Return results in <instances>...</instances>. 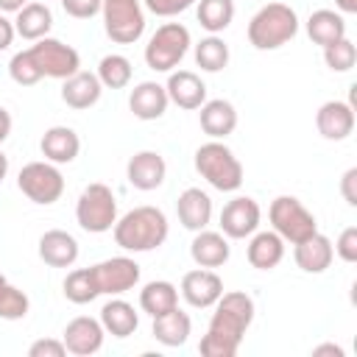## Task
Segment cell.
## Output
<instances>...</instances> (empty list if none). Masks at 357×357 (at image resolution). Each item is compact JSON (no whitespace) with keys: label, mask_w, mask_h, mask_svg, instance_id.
I'll list each match as a JSON object with an SVG mask.
<instances>
[{"label":"cell","mask_w":357,"mask_h":357,"mask_svg":"<svg viewBox=\"0 0 357 357\" xmlns=\"http://www.w3.org/2000/svg\"><path fill=\"white\" fill-rule=\"evenodd\" d=\"M64 296L73 304H89V301H95L100 293H98L92 268H75V271H70L67 279H64Z\"/></svg>","instance_id":"obj_35"},{"label":"cell","mask_w":357,"mask_h":357,"mask_svg":"<svg viewBox=\"0 0 357 357\" xmlns=\"http://www.w3.org/2000/svg\"><path fill=\"white\" fill-rule=\"evenodd\" d=\"M354 184H357V167H349L343 173V178H340V192H343V198H346L349 206H357V190H354Z\"/></svg>","instance_id":"obj_43"},{"label":"cell","mask_w":357,"mask_h":357,"mask_svg":"<svg viewBox=\"0 0 357 357\" xmlns=\"http://www.w3.org/2000/svg\"><path fill=\"white\" fill-rule=\"evenodd\" d=\"M139 307H142V312H148L151 318H156V315L178 307V287L173 282H165V279L148 282L139 290Z\"/></svg>","instance_id":"obj_31"},{"label":"cell","mask_w":357,"mask_h":357,"mask_svg":"<svg viewBox=\"0 0 357 357\" xmlns=\"http://www.w3.org/2000/svg\"><path fill=\"white\" fill-rule=\"evenodd\" d=\"M298 33V14L287 3H265L248 22V42L257 50H276Z\"/></svg>","instance_id":"obj_3"},{"label":"cell","mask_w":357,"mask_h":357,"mask_svg":"<svg viewBox=\"0 0 357 357\" xmlns=\"http://www.w3.org/2000/svg\"><path fill=\"white\" fill-rule=\"evenodd\" d=\"M324 61H326V67H329L332 73H349V70L354 67V61H357V47H354V42H351L349 36H343V39H337L335 45H326V47H324Z\"/></svg>","instance_id":"obj_36"},{"label":"cell","mask_w":357,"mask_h":357,"mask_svg":"<svg viewBox=\"0 0 357 357\" xmlns=\"http://www.w3.org/2000/svg\"><path fill=\"white\" fill-rule=\"evenodd\" d=\"M25 3H31V0H0V11L3 14H17Z\"/></svg>","instance_id":"obj_46"},{"label":"cell","mask_w":357,"mask_h":357,"mask_svg":"<svg viewBox=\"0 0 357 357\" xmlns=\"http://www.w3.org/2000/svg\"><path fill=\"white\" fill-rule=\"evenodd\" d=\"M8 75H11V81L20 84V86H33V84H39V81L45 78L42 70L36 67L31 50H20V53L11 56V61H8Z\"/></svg>","instance_id":"obj_37"},{"label":"cell","mask_w":357,"mask_h":357,"mask_svg":"<svg viewBox=\"0 0 357 357\" xmlns=\"http://www.w3.org/2000/svg\"><path fill=\"white\" fill-rule=\"evenodd\" d=\"M28 310H31L28 296L20 287H14V284L6 282L0 287V318L3 321H20V318L28 315Z\"/></svg>","instance_id":"obj_38"},{"label":"cell","mask_w":357,"mask_h":357,"mask_svg":"<svg viewBox=\"0 0 357 357\" xmlns=\"http://www.w3.org/2000/svg\"><path fill=\"white\" fill-rule=\"evenodd\" d=\"M192 56H195V64H198L204 73H220V70L229 64V45H226L218 33H209V36H204V39L195 45Z\"/></svg>","instance_id":"obj_33"},{"label":"cell","mask_w":357,"mask_h":357,"mask_svg":"<svg viewBox=\"0 0 357 357\" xmlns=\"http://www.w3.org/2000/svg\"><path fill=\"white\" fill-rule=\"evenodd\" d=\"M340 14H357V0H335Z\"/></svg>","instance_id":"obj_48"},{"label":"cell","mask_w":357,"mask_h":357,"mask_svg":"<svg viewBox=\"0 0 357 357\" xmlns=\"http://www.w3.org/2000/svg\"><path fill=\"white\" fill-rule=\"evenodd\" d=\"M312 354H335V357H343V349L335 346V343H324V346H315Z\"/></svg>","instance_id":"obj_47"},{"label":"cell","mask_w":357,"mask_h":357,"mask_svg":"<svg viewBox=\"0 0 357 357\" xmlns=\"http://www.w3.org/2000/svg\"><path fill=\"white\" fill-rule=\"evenodd\" d=\"M190 332H192V321L178 307H173V310H167V312L153 318V337L162 346H184Z\"/></svg>","instance_id":"obj_30"},{"label":"cell","mask_w":357,"mask_h":357,"mask_svg":"<svg viewBox=\"0 0 357 357\" xmlns=\"http://www.w3.org/2000/svg\"><path fill=\"white\" fill-rule=\"evenodd\" d=\"M195 17L201 22L204 31L209 33H220L231 25L234 20V0H195Z\"/></svg>","instance_id":"obj_32"},{"label":"cell","mask_w":357,"mask_h":357,"mask_svg":"<svg viewBox=\"0 0 357 357\" xmlns=\"http://www.w3.org/2000/svg\"><path fill=\"white\" fill-rule=\"evenodd\" d=\"M198 120H201V131L212 139H226L234 128H237V109L223 100V98H215V100H204L198 106Z\"/></svg>","instance_id":"obj_22"},{"label":"cell","mask_w":357,"mask_h":357,"mask_svg":"<svg viewBox=\"0 0 357 357\" xmlns=\"http://www.w3.org/2000/svg\"><path fill=\"white\" fill-rule=\"evenodd\" d=\"M100 92H103V84L98 81L95 73H86V70H78L75 75L64 78V84H61V100L78 112L95 106L100 100Z\"/></svg>","instance_id":"obj_25"},{"label":"cell","mask_w":357,"mask_h":357,"mask_svg":"<svg viewBox=\"0 0 357 357\" xmlns=\"http://www.w3.org/2000/svg\"><path fill=\"white\" fill-rule=\"evenodd\" d=\"M318 134L329 142H340L354 131V106L351 100H326L315 112Z\"/></svg>","instance_id":"obj_16"},{"label":"cell","mask_w":357,"mask_h":357,"mask_svg":"<svg viewBox=\"0 0 357 357\" xmlns=\"http://www.w3.org/2000/svg\"><path fill=\"white\" fill-rule=\"evenodd\" d=\"M268 220L273 226V231L284 240V243H298L310 234L318 231L315 215L296 198V195H279L271 201L268 206Z\"/></svg>","instance_id":"obj_7"},{"label":"cell","mask_w":357,"mask_h":357,"mask_svg":"<svg viewBox=\"0 0 357 357\" xmlns=\"http://www.w3.org/2000/svg\"><path fill=\"white\" fill-rule=\"evenodd\" d=\"M293 245H296L293 248V259L304 273H324L335 259L332 240L326 234H321V231H315V234H310V237H304V240H298Z\"/></svg>","instance_id":"obj_17"},{"label":"cell","mask_w":357,"mask_h":357,"mask_svg":"<svg viewBox=\"0 0 357 357\" xmlns=\"http://www.w3.org/2000/svg\"><path fill=\"white\" fill-rule=\"evenodd\" d=\"M220 293H223V279L212 268H195L181 276V298L195 310L215 307Z\"/></svg>","instance_id":"obj_13"},{"label":"cell","mask_w":357,"mask_h":357,"mask_svg":"<svg viewBox=\"0 0 357 357\" xmlns=\"http://www.w3.org/2000/svg\"><path fill=\"white\" fill-rule=\"evenodd\" d=\"M14 36H17V31H14V22H11V20H8V17L0 11V53L11 47Z\"/></svg>","instance_id":"obj_44"},{"label":"cell","mask_w":357,"mask_h":357,"mask_svg":"<svg viewBox=\"0 0 357 357\" xmlns=\"http://www.w3.org/2000/svg\"><path fill=\"white\" fill-rule=\"evenodd\" d=\"M103 31L114 45H134L145 33V8L139 0H103Z\"/></svg>","instance_id":"obj_8"},{"label":"cell","mask_w":357,"mask_h":357,"mask_svg":"<svg viewBox=\"0 0 357 357\" xmlns=\"http://www.w3.org/2000/svg\"><path fill=\"white\" fill-rule=\"evenodd\" d=\"M165 176H167V165H165V156L159 151H139L126 165L128 184L134 190H142V192H151V190L162 187Z\"/></svg>","instance_id":"obj_15"},{"label":"cell","mask_w":357,"mask_h":357,"mask_svg":"<svg viewBox=\"0 0 357 357\" xmlns=\"http://www.w3.org/2000/svg\"><path fill=\"white\" fill-rule=\"evenodd\" d=\"M229 237L223 231H209V229H201L195 231L192 243H190V257L198 268H220L229 262Z\"/></svg>","instance_id":"obj_19"},{"label":"cell","mask_w":357,"mask_h":357,"mask_svg":"<svg viewBox=\"0 0 357 357\" xmlns=\"http://www.w3.org/2000/svg\"><path fill=\"white\" fill-rule=\"evenodd\" d=\"M259 220H262V209L248 195H237V198H231L220 209V231L229 240H245V237H251L259 229Z\"/></svg>","instance_id":"obj_12"},{"label":"cell","mask_w":357,"mask_h":357,"mask_svg":"<svg viewBox=\"0 0 357 357\" xmlns=\"http://www.w3.org/2000/svg\"><path fill=\"white\" fill-rule=\"evenodd\" d=\"M103 324L98 318H89V315H78L73 318L67 326H64V346L70 354H78V357H89V354H98L103 349Z\"/></svg>","instance_id":"obj_14"},{"label":"cell","mask_w":357,"mask_h":357,"mask_svg":"<svg viewBox=\"0 0 357 357\" xmlns=\"http://www.w3.org/2000/svg\"><path fill=\"white\" fill-rule=\"evenodd\" d=\"M64 354H67L64 340H53V337H42L28 349V357H64Z\"/></svg>","instance_id":"obj_42"},{"label":"cell","mask_w":357,"mask_h":357,"mask_svg":"<svg viewBox=\"0 0 357 357\" xmlns=\"http://www.w3.org/2000/svg\"><path fill=\"white\" fill-rule=\"evenodd\" d=\"M251 321H254V298L248 293L240 290L220 293V298L215 301L209 329L198 343V351L204 357H234Z\"/></svg>","instance_id":"obj_1"},{"label":"cell","mask_w":357,"mask_h":357,"mask_svg":"<svg viewBox=\"0 0 357 357\" xmlns=\"http://www.w3.org/2000/svg\"><path fill=\"white\" fill-rule=\"evenodd\" d=\"M178 223L190 231H201L212 220V198L201 187H187L176 201Z\"/></svg>","instance_id":"obj_20"},{"label":"cell","mask_w":357,"mask_h":357,"mask_svg":"<svg viewBox=\"0 0 357 357\" xmlns=\"http://www.w3.org/2000/svg\"><path fill=\"white\" fill-rule=\"evenodd\" d=\"M75 220L89 234L112 231V226L117 223V198H114V192L100 181L86 184L81 190L78 201H75Z\"/></svg>","instance_id":"obj_5"},{"label":"cell","mask_w":357,"mask_h":357,"mask_svg":"<svg viewBox=\"0 0 357 357\" xmlns=\"http://www.w3.org/2000/svg\"><path fill=\"white\" fill-rule=\"evenodd\" d=\"M195 170L220 192H234L243 187V165L220 139H209L195 151Z\"/></svg>","instance_id":"obj_4"},{"label":"cell","mask_w":357,"mask_h":357,"mask_svg":"<svg viewBox=\"0 0 357 357\" xmlns=\"http://www.w3.org/2000/svg\"><path fill=\"white\" fill-rule=\"evenodd\" d=\"M3 284H6V276H3V273H0V287H3Z\"/></svg>","instance_id":"obj_50"},{"label":"cell","mask_w":357,"mask_h":357,"mask_svg":"<svg viewBox=\"0 0 357 357\" xmlns=\"http://www.w3.org/2000/svg\"><path fill=\"white\" fill-rule=\"evenodd\" d=\"M6 173H8V156L0 151V181L6 178Z\"/></svg>","instance_id":"obj_49"},{"label":"cell","mask_w":357,"mask_h":357,"mask_svg":"<svg viewBox=\"0 0 357 357\" xmlns=\"http://www.w3.org/2000/svg\"><path fill=\"white\" fill-rule=\"evenodd\" d=\"M167 103H170L167 89L156 81H142L128 95V109L139 120H159L167 112Z\"/></svg>","instance_id":"obj_23"},{"label":"cell","mask_w":357,"mask_h":357,"mask_svg":"<svg viewBox=\"0 0 357 357\" xmlns=\"http://www.w3.org/2000/svg\"><path fill=\"white\" fill-rule=\"evenodd\" d=\"M39 259L50 268H70L78 259V240L64 229H50L39 237Z\"/></svg>","instance_id":"obj_21"},{"label":"cell","mask_w":357,"mask_h":357,"mask_svg":"<svg viewBox=\"0 0 357 357\" xmlns=\"http://www.w3.org/2000/svg\"><path fill=\"white\" fill-rule=\"evenodd\" d=\"M50 28H53V14L45 3H25L14 17L17 36H22L28 42H36V39L47 36Z\"/></svg>","instance_id":"obj_28"},{"label":"cell","mask_w":357,"mask_h":357,"mask_svg":"<svg viewBox=\"0 0 357 357\" xmlns=\"http://www.w3.org/2000/svg\"><path fill=\"white\" fill-rule=\"evenodd\" d=\"M245 257H248L251 268H257V271H271V268H276V265L282 262V257H284V240H282L273 229H268V231H254L251 240H248Z\"/></svg>","instance_id":"obj_26"},{"label":"cell","mask_w":357,"mask_h":357,"mask_svg":"<svg viewBox=\"0 0 357 357\" xmlns=\"http://www.w3.org/2000/svg\"><path fill=\"white\" fill-rule=\"evenodd\" d=\"M92 276H95L100 296H123L137 287L139 265L131 257H112V259L92 265Z\"/></svg>","instance_id":"obj_11"},{"label":"cell","mask_w":357,"mask_h":357,"mask_svg":"<svg viewBox=\"0 0 357 357\" xmlns=\"http://www.w3.org/2000/svg\"><path fill=\"white\" fill-rule=\"evenodd\" d=\"M17 187L28 201L50 206L64 192V176H61L59 165H53L47 159L45 162H28L17 176Z\"/></svg>","instance_id":"obj_9"},{"label":"cell","mask_w":357,"mask_h":357,"mask_svg":"<svg viewBox=\"0 0 357 357\" xmlns=\"http://www.w3.org/2000/svg\"><path fill=\"white\" fill-rule=\"evenodd\" d=\"M98 321L103 324L106 335H112V337H128V335H134L137 326H139V315H137V310H134L126 298H112V301H106V304L100 307V318H98Z\"/></svg>","instance_id":"obj_27"},{"label":"cell","mask_w":357,"mask_h":357,"mask_svg":"<svg viewBox=\"0 0 357 357\" xmlns=\"http://www.w3.org/2000/svg\"><path fill=\"white\" fill-rule=\"evenodd\" d=\"M332 248L343 262H357V226H346Z\"/></svg>","instance_id":"obj_39"},{"label":"cell","mask_w":357,"mask_h":357,"mask_svg":"<svg viewBox=\"0 0 357 357\" xmlns=\"http://www.w3.org/2000/svg\"><path fill=\"white\" fill-rule=\"evenodd\" d=\"M114 231V243L123 251H153L167 240V215L159 206H134L131 212H126L123 218H117V223L112 226Z\"/></svg>","instance_id":"obj_2"},{"label":"cell","mask_w":357,"mask_h":357,"mask_svg":"<svg viewBox=\"0 0 357 357\" xmlns=\"http://www.w3.org/2000/svg\"><path fill=\"white\" fill-rule=\"evenodd\" d=\"M190 45H192L190 31L181 22H165L153 31V36L145 45V64L153 73H170L173 67L181 64Z\"/></svg>","instance_id":"obj_6"},{"label":"cell","mask_w":357,"mask_h":357,"mask_svg":"<svg viewBox=\"0 0 357 357\" xmlns=\"http://www.w3.org/2000/svg\"><path fill=\"white\" fill-rule=\"evenodd\" d=\"M95 75H98V81H100L106 89H126V86L131 84L134 67H131V61H128L126 56H120V53H109V56L100 59Z\"/></svg>","instance_id":"obj_34"},{"label":"cell","mask_w":357,"mask_h":357,"mask_svg":"<svg viewBox=\"0 0 357 357\" xmlns=\"http://www.w3.org/2000/svg\"><path fill=\"white\" fill-rule=\"evenodd\" d=\"M8 134H11V114L0 106V145L8 139Z\"/></svg>","instance_id":"obj_45"},{"label":"cell","mask_w":357,"mask_h":357,"mask_svg":"<svg viewBox=\"0 0 357 357\" xmlns=\"http://www.w3.org/2000/svg\"><path fill=\"white\" fill-rule=\"evenodd\" d=\"M165 89L170 103H176L178 109H198L206 100V84L192 70H170Z\"/></svg>","instance_id":"obj_18"},{"label":"cell","mask_w":357,"mask_h":357,"mask_svg":"<svg viewBox=\"0 0 357 357\" xmlns=\"http://www.w3.org/2000/svg\"><path fill=\"white\" fill-rule=\"evenodd\" d=\"M31 56L36 61V67L42 70L45 78H70L81 70V56L73 45H64L61 39H53V36H42L36 39L31 47Z\"/></svg>","instance_id":"obj_10"},{"label":"cell","mask_w":357,"mask_h":357,"mask_svg":"<svg viewBox=\"0 0 357 357\" xmlns=\"http://www.w3.org/2000/svg\"><path fill=\"white\" fill-rule=\"evenodd\" d=\"M192 3L195 0H142V6L156 17H176L181 11H187Z\"/></svg>","instance_id":"obj_40"},{"label":"cell","mask_w":357,"mask_h":357,"mask_svg":"<svg viewBox=\"0 0 357 357\" xmlns=\"http://www.w3.org/2000/svg\"><path fill=\"white\" fill-rule=\"evenodd\" d=\"M100 6H103V0H61V8L75 20H89V17L100 14Z\"/></svg>","instance_id":"obj_41"},{"label":"cell","mask_w":357,"mask_h":357,"mask_svg":"<svg viewBox=\"0 0 357 357\" xmlns=\"http://www.w3.org/2000/svg\"><path fill=\"white\" fill-rule=\"evenodd\" d=\"M307 36L315 45H321V47L335 45L337 39L346 36V20H343V14L340 11H332V8L312 11L310 20H307Z\"/></svg>","instance_id":"obj_29"},{"label":"cell","mask_w":357,"mask_h":357,"mask_svg":"<svg viewBox=\"0 0 357 357\" xmlns=\"http://www.w3.org/2000/svg\"><path fill=\"white\" fill-rule=\"evenodd\" d=\"M39 151L53 165H70L81 151V139L70 126H53V128H47L42 134Z\"/></svg>","instance_id":"obj_24"}]
</instances>
